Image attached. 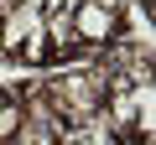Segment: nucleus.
<instances>
[{"mask_svg": "<svg viewBox=\"0 0 156 145\" xmlns=\"http://www.w3.org/2000/svg\"><path fill=\"white\" fill-rule=\"evenodd\" d=\"M0 5H37V0H0Z\"/></svg>", "mask_w": 156, "mask_h": 145, "instance_id": "4", "label": "nucleus"}, {"mask_svg": "<svg viewBox=\"0 0 156 145\" xmlns=\"http://www.w3.org/2000/svg\"><path fill=\"white\" fill-rule=\"evenodd\" d=\"M68 16H73V31H78V47H83V52H104V47L120 36V11L89 5V0H73Z\"/></svg>", "mask_w": 156, "mask_h": 145, "instance_id": "1", "label": "nucleus"}, {"mask_svg": "<svg viewBox=\"0 0 156 145\" xmlns=\"http://www.w3.org/2000/svg\"><path fill=\"white\" fill-rule=\"evenodd\" d=\"M89 5H104V11H125L130 0H89Z\"/></svg>", "mask_w": 156, "mask_h": 145, "instance_id": "3", "label": "nucleus"}, {"mask_svg": "<svg viewBox=\"0 0 156 145\" xmlns=\"http://www.w3.org/2000/svg\"><path fill=\"white\" fill-rule=\"evenodd\" d=\"M21 119H26V114H21V93H11L5 104H0V145H5V140L21 130Z\"/></svg>", "mask_w": 156, "mask_h": 145, "instance_id": "2", "label": "nucleus"}]
</instances>
